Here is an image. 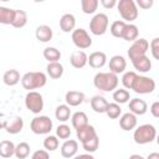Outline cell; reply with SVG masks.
I'll return each mask as SVG.
<instances>
[{
	"mask_svg": "<svg viewBox=\"0 0 159 159\" xmlns=\"http://www.w3.org/2000/svg\"><path fill=\"white\" fill-rule=\"evenodd\" d=\"M138 35H139L138 27H137L134 24H127L122 39H124L125 41H132V42H134V41L138 39Z\"/></svg>",
	"mask_w": 159,
	"mask_h": 159,
	"instance_id": "obj_32",
	"label": "cell"
},
{
	"mask_svg": "<svg viewBox=\"0 0 159 159\" xmlns=\"http://www.w3.org/2000/svg\"><path fill=\"white\" fill-rule=\"evenodd\" d=\"M31 159H50V155L46 149H39V150L34 152Z\"/></svg>",
	"mask_w": 159,
	"mask_h": 159,
	"instance_id": "obj_43",
	"label": "cell"
},
{
	"mask_svg": "<svg viewBox=\"0 0 159 159\" xmlns=\"http://www.w3.org/2000/svg\"><path fill=\"white\" fill-rule=\"evenodd\" d=\"M108 24H109V20L106 14L103 12L96 14L89 21V31L96 36L104 35L108 30Z\"/></svg>",
	"mask_w": 159,
	"mask_h": 159,
	"instance_id": "obj_5",
	"label": "cell"
},
{
	"mask_svg": "<svg viewBox=\"0 0 159 159\" xmlns=\"http://www.w3.org/2000/svg\"><path fill=\"white\" fill-rule=\"evenodd\" d=\"M129 109L135 116H143L148 111V104L144 99L140 98H133L129 101Z\"/></svg>",
	"mask_w": 159,
	"mask_h": 159,
	"instance_id": "obj_18",
	"label": "cell"
},
{
	"mask_svg": "<svg viewBox=\"0 0 159 159\" xmlns=\"http://www.w3.org/2000/svg\"><path fill=\"white\" fill-rule=\"evenodd\" d=\"M72 159H94V157L91 154V153H86V154H80V155H76L75 158Z\"/></svg>",
	"mask_w": 159,
	"mask_h": 159,
	"instance_id": "obj_47",
	"label": "cell"
},
{
	"mask_svg": "<svg viewBox=\"0 0 159 159\" xmlns=\"http://www.w3.org/2000/svg\"><path fill=\"white\" fill-rule=\"evenodd\" d=\"M2 127L9 134H17L24 128V119L21 117H14L9 122L2 120Z\"/></svg>",
	"mask_w": 159,
	"mask_h": 159,
	"instance_id": "obj_12",
	"label": "cell"
},
{
	"mask_svg": "<svg viewBox=\"0 0 159 159\" xmlns=\"http://www.w3.org/2000/svg\"><path fill=\"white\" fill-rule=\"evenodd\" d=\"M35 36L40 42H48V41L52 40L53 32H52V29L48 25H40V26L36 27Z\"/></svg>",
	"mask_w": 159,
	"mask_h": 159,
	"instance_id": "obj_21",
	"label": "cell"
},
{
	"mask_svg": "<svg viewBox=\"0 0 159 159\" xmlns=\"http://www.w3.org/2000/svg\"><path fill=\"white\" fill-rule=\"evenodd\" d=\"M70 63L75 68H83L88 63V56L84 51L82 50H76L71 53L70 57Z\"/></svg>",
	"mask_w": 159,
	"mask_h": 159,
	"instance_id": "obj_13",
	"label": "cell"
},
{
	"mask_svg": "<svg viewBox=\"0 0 159 159\" xmlns=\"http://www.w3.org/2000/svg\"><path fill=\"white\" fill-rule=\"evenodd\" d=\"M101 4L104 9H112V7L117 6L118 1H116V0H101Z\"/></svg>",
	"mask_w": 159,
	"mask_h": 159,
	"instance_id": "obj_45",
	"label": "cell"
},
{
	"mask_svg": "<svg viewBox=\"0 0 159 159\" xmlns=\"http://www.w3.org/2000/svg\"><path fill=\"white\" fill-rule=\"evenodd\" d=\"M157 129L152 124H142L139 125L134 133L133 139L137 144H148L152 143L154 139H157Z\"/></svg>",
	"mask_w": 159,
	"mask_h": 159,
	"instance_id": "obj_3",
	"label": "cell"
},
{
	"mask_svg": "<svg viewBox=\"0 0 159 159\" xmlns=\"http://www.w3.org/2000/svg\"><path fill=\"white\" fill-rule=\"evenodd\" d=\"M65 101L67 106L70 107H77L83 103L84 101V93L81 91H68L65 94Z\"/></svg>",
	"mask_w": 159,
	"mask_h": 159,
	"instance_id": "obj_17",
	"label": "cell"
},
{
	"mask_svg": "<svg viewBox=\"0 0 159 159\" xmlns=\"http://www.w3.org/2000/svg\"><path fill=\"white\" fill-rule=\"evenodd\" d=\"M52 127V120L47 116H37L30 123V128L35 134H48Z\"/></svg>",
	"mask_w": 159,
	"mask_h": 159,
	"instance_id": "obj_6",
	"label": "cell"
},
{
	"mask_svg": "<svg viewBox=\"0 0 159 159\" xmlns=\"http://www.w3.org/2000/svg\"><path fill=\"white\" fill-rule=\"evenodd\" d=\"M15 149H16V145L11 140H1V143H0V157L4 158V159L11 158L12 155H15Z\"/></svg>",
	"mask_w": 159,
	"mask_h": 159,
	"instance_id": "obj_25",
	"label": "cell"
},
{
	"mask_svg": "<svg viewBox=\"0 0 159 159\" xmlns=\"http://www.w3.org/2000/svg\"><path fill=\"white\" fill-rule=\"evenodd\" d=\"M132 89L139 94H149L155 89V81L147 76H138Z\"/></svg>",
	"mask_w": 159,
	"mask_h": 159,
	"instance_id": "obj_8",
	"label": "cell"
},
{
	"mask_svg": "<svg viewBox=\"0 0 159 159\" xmlns=\"http://www.w3.org/2000/svg\"><path fill=\"white\" fill-rule=\"evenodd\" d=\"M60 27L63 32H73L76 30V17L72 14H63L60 19Z\"/></svg>",
	"mask_w": 159,
	"mask_h": 159,
	"instance_id": "obj_20",
	"label": "cell"
},
{
	"mask_svg": "<svg viewBox=\"0 0 159 159\" xmlns=\"http://www.w3.org/2000/svg\"><path fill=\"white\" fill-rule=\"evenodd\" d=\"M15 19V10L5 6H0V22L4 25H12Z\"/></svg>",
	"mask_w": 159,
	"mask_h": 159,
	"instance_id": "obj_27",
	"label": "cell"
},
{
	"mask_svg": "<svg viewBox=\"0 0 159 159\" xmlns=\"http://www.w3.org/2000/svg\"><path fill=\"white\" fill-rule=\"evenodd\" d=\"M145 159H159V153H158V152H153V153H150Z\"/></svg>",
	"mask_w": 159,
	"mask_h": 159,
	"instance_id": "obj_48",
	"label": "cell"
},
{
	"mask_svg": "<svg viewBox=\"0 0 159 159\" xmlns=\"http://www.w3.org/2000/svg\"><path fill=\"white\" fill-rule=\"evenodd\" d=\"M137 123H138V119H137V116L133 114L132 112H128V113H124L120 118H119V127L128 132V130H132L137 127Z\"/></svg>",
	"mask_w": 159,
	"mask_h": 159,
	"instance_id": "obj_15",
	"label": "cell"
},
{
	"mask_svg": "<svg viewBox=\"0 0 159 159\" xmlns=\"http://www.w3.org/2000/svg\"><path fill=\"white\" fill-rule=\"evenodd\" d=\"M113 99L116 103L118 104H123V103H127L129 99H130V94H129V91H127L125 88H117L114 92H113Z\"/></svg>",
	"mask_w": 159,
	"mask_h": 159,
	"instance_id": "obj_33",
	"label": "cell"
},
{
	"mask_svg": "<svg viewBox=\"0 0 159 159\" xmlns=\"http://www.w3.org/2000/svg\"><path fill=\"white\" fill-rule=\"evenodd\" d=\"M76 134H77V138L80 139L81 143H86V142H88L89 139L94 138V137L97 135V132H96V129H94L93 125L87 124V125H84V127H82V128H80V129H77V130H76Z\"/></svg>",
	"mask_w": 159,
	"mask_h": 159,
	"instance_id": "obj_19",
	"label": "cell"
},
{
	"mask_svg": "<svg viewBox=\"0 0 159 159\" xmlns=\"http://www.w3.org/2000/svg\"><path fill=\"white\" fill-rule=\"evenodd\" d=\"M78 150V142L75 139H67L61 145V155L66 159L75 158Z\"/></svg>",
	"mask_w": 159,
	"mask_h": 159,
	"instance_id": "obj_11",
	"label": "cell"
},
{
	"mask_svg": "<svg viewBox=\"0 0 159 159\" xmlns=\"http://www.w3.org/2000/svg\"><path fill=\"white\" fill-rule=\"evenodd\" d=\"M30 154V145L26 142H20L15 149V157L17 159H26Z\"/></svg>",
	"mask_w": 159,
	"mask_h": 159,
	"instance_id": "obj_36",
	"label": "cell"
},
{
	"mask_svg": "<svg viewBox=\"0 0 159 159\" xmlns=\"http://www.w3.org/2000/svg\"><path fill=\"white\" fill-rule=\"evenodd\" d=\"M27 24V14L24 10H15V19L12 26L16 29H21Z\"/></svg>",
	"mask_w": 159,
	"mask_h": 159,
	"instance_id": "obj_35",
	"label": "cell"
},
{
	"mask_svg": "<svg viewBox=\"0 0 159 159\" xmlns=\"http://www.w3.org/2000/svg\"><path fill=\"white\" fill-rule=\"evenodd\" d=\"M61 51L57 50L56 47H46L43 50V57L45 60L48 61V63L51 62H60V58H61Z\"/></svg>",
	"mask_w": 159,
	"mask_h": 159,
	"instance_id": "obj_31",
	"label": "cell"
},
{
	"mask_svg": "<svg viewBox=\"0 0 159 159\" xmlns=\"http://www.w3.org/2000/svg\"><path fill=\"white\" fill-rule=\"evenodd\" d=\"M106 114L111 118V119H116L118 118L120 114H122V108L118 103L113 102V103H109L108 107H107V111H106Z\"/></svg>",
	"mask_w": 159,
	"mask_h": 159,
	"instance_id": "obj_39",
	"label": "cell"
},
{
	"mask_svg": "<svg viewBox=\"0 0 159 159\" xmlns=\"http://www.w3.org/2000/svg\"><path fill=\"white\" fill-rule=\"evenodd\" d=\"M60 145V142H58V138L57 135H47L45 139H43V148L47 150V152H53L58 148Z\"/></svg>",
	"mask_w": 159,
	"mask_h": 159,
	"instance_id": "obj_38",
	"label": "cell"
},
{
	"mask_svg": "<svg viewBox=\"0 0 159 159\" xmlns=\"http://www.w3.org/2000/svg\"><path fill=\"white\" fill-rule=\"evenodd\" d=\"M155 140H157V143H158V145H159V134L157 135V139H155Z\"/></svg>",
	"mask_w": 159,
	"mask_h": 159,
	"instance_id": "obj_50",
	"label": "cell"
},
{
	"mask_svg": "<svg viewBox=\"0 0 159 159\" xmlns=\"http://www.w3.org/2000/svg\"><path fill=\"white\" fill-rule=\"evenodd\" d=\"M55 117L60 122H67L70 119V117H71L70 106H67V104H60V106H57L56 109H55Z\"/></svg>",
	"mask_w": 159,
	"mask_h": 159,
	"instance_id": "obj_29",
	"label": "cell"
},
{
	"mask_svg": "<svg viewBox=\"0 0 159 159\" xmlns=\"http://www.w3.org/2000/svg\"><path fill=\"white\" fill-rule=\"evenodd\" d=\"M98 145H99V138H98V135H96L94 138L89 139V140L86 142V143H82V147H83V149H84L87 153H93V152H96V150L98 149Z\"/></svg>",
	"mask_w": 159,
	"mask_h": 159,
	"instance_id": "obj_40",
	"label": "cell"
},
{
	"mask_svg": "<svg viewBox=\"0 0 159 159\" xmlns=\"http://www.w3.org/2000/svg\"><path fill=\"white\" fill-rule=\"evenodd\" d=\"M2 81H4V83L6 84V86H16L20 81H21V77H20V72L17 71V70H14V68H11V70H7L5 73H4V76H2Z\"/></svg>",
	"mask_w": 159,
	"mask_h": 159,
	"instance_id": "obj_24",
	"label": "cell"
},
{
	"mask_svg": "<svg viewBox=\"0 0 159 159\" xmlns=\"http://www.w3.org/2000/svg\"><path fill=\"white\" fill-rule=\"evenodd\" d=\"M99 5L98 0H82L81 1V6H82V11L87 15L89 14H94L97 7Z\"/></svg>",
	"mask_w": 159,
	"mask_h": 159,
	"instance_id": "obj_37",
	"label": "cell"
},
{
	"mask_svg": "<svg viewBox=\"0 0 159 159\" xmlns=\"http://www.w3.org/2000/svg\"><path fill=\"white\" fill-rule=\"evenodd\" d=\"M107 63V55L102 51H94L88 56V65L92 68H102Z\"/></svg>",
	"mask_w": 159,
	"mask_h": 159,
	"instance_id": "obj_16",
	"label": "cell"
},
{
	"mask_svg": "<svg viewBox=\"0 0 159 159\" xmlns=\"http://www.w3.org/2000/svg\"><path fill=\"white\" fill-rule=\"evenodd\" d=\"M133 63V67L138 71V72H142V73H145V72H149L150 68H152V61L149 60V57L145 55V56H142L139 58H135L132 61Z\"/></svg>",
	"mask_w": 159,
	"mask_h": 159,
	"instance_id": "obj_23",
	"label": "cell"
},
{
	"mask_svg": "<svg viewBox=\"0 0 159 159\" xmlns=\"http://www.w3.org/2000/svg\"><path fill=\"white\" fill-rule=\"evenodd\" d=\"M46 72L52 80H58L63 75V66L60 62H51L47 65Z\"/></svg>",
	"mask_w": 159,
	"mask_h": 159,
	"instance_id": "obj_26",
	"label": "cell"
},
{
	"mask_svg": "<svg viewBox=\"0 0 159 159\" xmlns=\"http://www.w3.org/2000/svg\"><path fill=\"white\" fill-rule=\"evenodd\" d=\"M72 42H73V45L77 47V48H80V50H86V48H88V47H91V45H92V39H91V36L88 35V32L84 30V29H82V27H78V29H76L73 32H72Z\"/></svg>",
	"mask_w": 159,
	"mask_h": 159,
	"instance_id": "obj_9",
	"label": "cell"
},
{
	"mask_svg": "<svg viewBox=\"0 0 159 159\" xmlns=\"http://www.w3.org/2000/svg\"><path fill=\"white\" fill-rule=\"evenodd\" d=\"M25 106L34 114H39L43 109V97H42V94L36 92V91L29 92L25 97Z\"/></svg>",
	"mask_w": 159,
	"mask_h": 159,
	"instance_id": "obj_7",
	"label": "cell"
},
{
	"mask_svg": "<svg viewBox=\"0 0 159 159\" xmlns=\"http://www.w3.org/2000/svg\"><path fill=\"white\" fill-rule=\"evenodd\" d=\"M117 10L122 19L129 24L138 17V6L134 0H119L117 4Z\"/></svg>",
	"mask_w": 159,
	"mask_h": 159,
	"instance_id": "obj_4",
	"label": "cell"
},
{
	"mask_svg": "<svg viewBox=\"0 0 159 159\" xmlns=\"http://www.w3.org/2000/svg\"><path fill=\"white\" fill-rule=\"evenodd\" d=\"M135 4H137V6H139L140 9L147 10V9H150V7L154 5V1H153V0H137Z\"/></svg>",
	"mask_w": 159,
	"mask_h": 159,
	"instance_id": "obj_44",
	"label": "cell"
},
{
	"mask_svg": "<svg viewBox=\"0 0 159 159\" xmlns=\"http://www.w3.org/2000/svg\"><path fill=\"white\" fill-rule=\"evenodd\" d=\"M125 67H127V61L123 56L116 55V56L111 57V60H109V72L119 75V73L124 72Z\"/></svg>",
	"mask_w": 159,
	"mask_h": 159,
	"instance_id": "obj_14",
	"label": "cell"
},
{
	"mask_svg": "<svg viewBox=\"0 0 159 159\" xmlns=\"http://www.w3.org/2000/svg\"><path fill=\"white\" fill-rule=\"evenodd\" d=\"M71 120H72V127H73L76 130L88 124V117H87V114H86L84 112H81V111L73 113Z\"/></svg>",
	"mask_w": 159,
	"mask_h": 159,
	"instance_id": "obj_28",
	"label": "cell"
},
{
	"mask_svg": "<svg viewBox=\"0 0 159 159\" xmlns=\"http://www.w3.org/2000/svg\"><path fill=\"white\" fill-rule=\"evenodd\" d=\"M47 83V77L43 72H26L21 77V84L25 89L31 92L32 89L41 88Z\"/></svg>",
	"mask_w": 159,
	"mask_h": 159,
	"instance_id": "obj_2",
	"label": "cell"
},
{
	"mask_svg": "<svg viewBox=\"0 0 159 159\" xmlns=\"http://www.w3.org/2000/svg\"><path fill=\"white\" fill-rule=\"evenodd\" d=\"M108 104V101L103 96H93L91 98V107L96 113H106Z\"/></svg>",
	"mask_w": 159,
	"mask_h": 159,
	"instance_id": "obj_22",
	"label": "cell"
},
{
	"mask_svg": "<svg viewBox=\"0 0 159 159\" xmlns=\"http://www.w3.org/2000/svg\"><path fill=\"white\" fill-rule=\"evenodd\" d=\"M150 113H152L155 118H159V102H154V103L150 106Z\"/></svg>",
	"mask_w": 159,
	"mask_h": 159,
	"instance_id": "obj_46",
	"label": "cell"
},
{
	"mask_svg": "<svg viewBox=\"0 0 159 159\" xmlns=\"http://www.w3.org/2000/svg\"><path fill=\"white\" fill-rule=\"evenodd\" d=\"M56 135L60 139H66L67 140V138H70V135H71V128L67 124H60L56 128Z\"/></svg>",
	"mask_w": 159,
	"mask_h": 159,
	"instance_id": "obj_41",
	"label": "cell"
},
{
	"mask_svg": "<svg viewBox=\"0 0 159 159\" xmlns=\"http://www.w3.org/2000/svg\"><path fill=\"white\" fill-rule=\"evenodd\" d=\"M138 75L134 72V71H127L123 73V77H122V84L125 89H132L133 88V84L137 80Z\"/></svg>",
	"mask_w": 159,
	"mask_h": 159,
	"instance_id": "obj_34",
	"label": "cell"
},
{
	"mask_svg": "<svg viewBox=\"0 0 159 159\" xmlns=\"http://www.w3.org/2000/svg\"><path fill=\"white\" fill-rule=\"evenodd\" d=\"M125 26H127V22L125 21L117 20V21L112 22V25L109 27V31H111L112 36L118 37V39H122L123 37V34H124V30H125Z\"/></svg>",
	"mask_w": 159,
	"mask_h": 159,
	"instance_id": "obj_30",
	"label": "cell"
},
{
	"mask_svg": "<svg viewBox=\"0 0 159 159\" xmlns=\"http://www.w3.org/2000/svg\"><path fill=\"white\" fill-rule=\"evenodd\" d=\"M118 76L113 72H98L93 78L94 87L103 92H114L118 87Z\"/></svg>",
	"mask_w": 159,
	"mask_h": 159,
	"instance_id": "obj_1",
	"label": "cell"
},
{
	"mask_svg": "<svg viewBox=\"0 0 159 159\" xmlns=\"http://www.w3.org/2000/svg\"><path fill=\"white\" fill-rule=\"evenodd\" d=\"M149 47H150V52H152V56L159 61V37H154L150 43H149Z\"/></svg>",
	"mask_w": 159,
	"mask_h": 159,
	"instance_id": "obj_42",
	"label": "cell"
},
{
	"mask_svg": "<svg viewBox=\"0 0 159 159\" xmlns=\"http://www.w3.org/2000/svg\"><path fill=\"white\" fill-rule=\"evenodd\" d=\"M148 50H149V42L145 39H143V37L137 39L132 43V46L129 47V50H128V57H129L130 61H133L135 58H139L142 56H145V53H147Z\"/></svg>",
	"mask_w": 159,
	"mask_h": 159,
	"instance_id": "obj_10",
	"label": "cell"
},
{
	"mask_svg": "<svg viewBox=\"0 0 159 159\" xmlns=\"http://www.w3.org/2000/svg\"><path fill=\"white\" fill-rule=\"evenodd\" d=\"M129 159H145V158L143 155H140V154H132L129 157Z\"/></svg>",
	"mask_w": 159,
	"mask_h": 159,
	"instance_id": "obj_49",
	"label": "cell"
}]
</instances>
